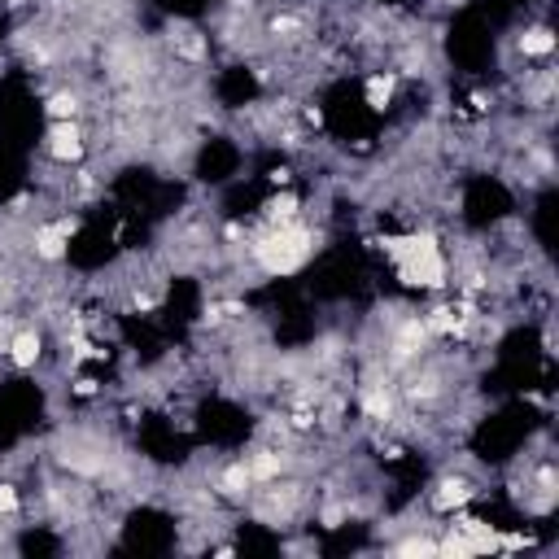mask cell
<instances>
[{
    "mask_svg": "<svg viewBox=\"0 0 559 559\" xmlns=\"http://www.w3.org/2000/svg\"><path fill=\"white\" fill-rule=\"evenodd\" d=\"M254 258H258V267L267 275H293V271L306 267V258H311V232L297 219L271 223V232L258 236V245H254Z\"/></svg>",
    "mask_w": 559,
    "mask_h": 559,
    "instance_id": "1",
    "label": "cell"
},
{
    "mask_svg": "<svg viewBox=\"0 0 559 559\" xmlns=\"http://www.w3.org/2000/svg\"><path fill=\"white\" fill-rule=\"evenodd\" d=\"M249 486H254V477H249V467H245V463L223 467V477H219V489H223V494H245Z\"/></svg>",
    "mask_w": 559,
    "mask_h": 559,
    "instance_id": "10",
    "label": "cell"
},
{
    "mask_svg": "<svg viewBox=\"0 0 559 559\" xmlns=\"http://www.w3.org/2000/svg\"><path fill=\"white\" fill-rule=\"evenodd\" d=\"M267 219L271 223H293V219H297V197H293V193L271 197V201H267Z\"/></svg>",
    "mask_w": 559,
    "mask_h": 559,
    "instance_id": "12",
    "label": "cell"
},
{
    "mask_svg": "<svg viewBox=\"0 0 559 559\" xmlns=\"http://www.w3.org/2000/svg\"><path fill=\"white\" fill-rule=\"evenodd\" d=\"M245 467H249V477H254V481H275V477L289 467V455H280V450H258L254 459L245 463Z\"/></svg>",
    "mask_w": 559,
    "mask_h": 559,
    "instance_id": "7",
    "label": "cell"
},
{
    "mask_svg": "<svg viewBox=\"0 0 559 559\" xmlns=\"http://www.w3.org/2000/svg\"><path fill=\"white\" fill-rule=\"evenodd\" d=\"M363 407H367V415H371V419H390V415H393V398L381 390V385H371V390L363 393Z\"/></svg>",
    "mask_w": 559,
    "mask_h": 559,
    "instance_id": "11",
    "label": "cell"
},
{
    "mask_svg": "<svg viewBox=\"0 0 559 559\" xmlns=\"http://www.w3.org/2000/svg\"><path fill=\"white\" fill-rule=\"evenodd\" d=\"M9 359H14V367L40 363V333H31V328L14 333V337H9Z\"/></svg>",
    "mask_w": 559,
    "mask_h": 559,
    "instance_id": "6",
    "label": "cell"
},
{
    "mask_svg": "<svg viewBox=\"0 0 559 559\" xmlns=\"http://www.w3.org/2000/svg\"><path fill=\"white\" fill-rule=\"evenodd\" d=\"M520 53H525V57H551V53H555V35H551L546 26H529V31L520 35Z\"/></svg>",
    "mask_w": 559,
    "mask_h": 559,
    "instance_id": "8",
    "label": "cell"
},
{
    "mask_svg": "<svg viewBox=\"0 0 559 559\" xmlns=\"http://www.w3.org/2000/svg\"><path fill=\"white\" fill-rule=\"evenodd\" d=\"M74 227H79L74 219H57V223H49V227H40V232H35V254L57 263V258L66 254V241L74 236Z\"/></svg>",
    "mask_w": 559,
    "mask_h": 559,
    "instance_id": "4",
    "label": "cell"
},
{
    "mask_svg": "<svg viewBox=\"0 0 559 559\" xmlns=\"http://www.w3.org/2000/svg\"><path fill=\"white\" fill-rule=\"evenodd\" d=\"M393 97V74H371L367 79V105L371 110H385Z\"/></svg>",
    "mask_w": 559,
    "mask_h": 559,
    "instance_id": "9",
    "label": "cell"
},
{
    "mask_svg": "<svg viewBox=\"0 0 559 559\" xmlns=\"http://www.w3.org/2000/svg\"><path fill=\"white\" fill-rule=\"evenodd\" d=\"M393 555H402V559L438 555V542H433V537H407V542H398V546H393Z\"/></svg>",
    "mask_w": 559,
    "mask_h": 559,
    "instance_id": "13",
    "label": "cell"
},
{
    "mask_svg": "<svg viewBox=\"0 0 559 559\" xmlns=\"http://www.w3.org/2000/svg\"><path fill=\"white\" fill-rule=\"evenodd\" d=\"M49 153L57 162H79L83 158V131L79 122L66 119V122H53L49 127Z\"/></svg>",
    "mask_w": 559,
    "mask_h": 559,
    "instance_id": "3",
    "label": "cell"
},
{
    "mask_svg": "<svg viewBox=\"0 0 559 559\" xmlns=\"http://www.w3.org/2000/svg\"><path fill=\"white\" fill-rule=\"evenodd\" d=\"M18 507H23V503H18V489L0 486V516H18Z\"/></svg>",
    "mask_w": 559,
    "mask_h": 559,
    "instance_id": "15",
    "label": "cell"
},
{
    "mask_svg": "<svg viewBox=\"0 0 559 559\" xmlns=\"http://www.w3.org/2000/svg\"><path fill=\"white\" fill-rule=\"evenodd\" d=\"M477 498V489L467 477H446L438 489H433V507L438 511H459L463 503H472Z\"/></svg>",
    "mask_w": 559,
    "mask_h": 559,
    "instance_id": "5",
    "label": "cell"
},
{
    "mask_svg": "<svg viewBox=\"0 0 559 559\" xmlns=\"http://www.w3.org/2000/svg\"><path fill=\"white\" fill-rule=\"evenodd\" d=\"M49 114H53V122L74 119V114H79V97H74V92H57V97L49 101Z\"/></svg>",
    "mask_w": 559,
    "mask_h": 559,
    "instance_id": "14",
    "label": "cell"
},
{
    "mask_svg": "<svg viewBox=\"0 0 559 559\" xmlns=\"http://www.w3.org/2000/svg\"><path fill=\"white\" fill-rule=\"evenodd\" d=\"M385 254L398 263V275L407 284H424V289L446 284V258L433 236H393V241H385Z\"/></svg>",
    "mask_w": 559,
    "mask_h": 559,
    "instance_id": "2",
    "label": "cell"
}]
</instances>
